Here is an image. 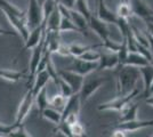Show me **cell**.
Here are the masks:
<instances>
[{"label":"cell","instance_id":"cell-1","mask_svg":"<svg viewBox=\"0 0 153 137\" xmlns=\"http://www.w3.org/2000/svg\"><path fill=\"white\" fill-rule=\"evenodd\" d=\"M0 9L4 12L9 23L14 26L16 32L25 41L29 34V27L26 22V12L21 10L7 0H0Z\"/></svg>","mask_w":153,"mask_h":137},{"label":"cell","instance_id":"cell-2","mask_svg":"<svg viewBox=\"0 0 153 137\" xmlns=\"http://www.w3.org/2000/svg\"><path fill=\"white\" fill-rule=\"evenodd\" d=\"M117 90L118 95H126L136 88V84L140 77V69L133 65H122L118 67Z\"/></svg>","mask_w":153,"mask_h":137},{"label":"cell","instance_id":"cell-3","mask_svg":"<svg viewBox=\"0 0 153 137\" xmlns=\"http://www.w3.org/2000/svg\"><path fill=\"white\" fill-rule=\"evenodd\" d=\"M138 94H140V90L135 88L126 95H118L114 99H111L106 103L98 105L97 110L98 111H121Z\"/></svg>","mask_w":153,"mask_h":137},{"label":"cell","instance_id":"cell-4","mask_svg":"<svg viewBox=\"0 0 153 137\" xmlns=\"http://www.w3.org/2000/svg\"><path fill=\"white\" fill-rule=\"evenodd\" d=\"M105 82H106L105 78H89L88 76H86L83 79L82 86L78 93L81 104L86 103L91 97V95L98 90Z\"/></svg>","mask_w":153,"mask_h":137},{"label":"cell","instance_id":"cell-5","mask_svg":"<svg viewBox=\"0 0 153 137\" xmlns=\"http://www.w3.org/2000/svg\"><path fill=\"white\" fill-rule=\"evenodd\" d=\"M26 22L29 30L41 25L44 22L42 8L37 0H29V8L26 10Z\"/></svg>","mask_w":153,"mask_h":137},{"label":"cell","instance_id":"cell-6","mask_svg":"<svg viewBox=\"0 0 153 137\" xmlns=\"http://www.w3.org/2000/svg\"><path fill=\"white\" fill-rule=\"evenodd\" d=\"M97 66H98V62H89V61H85L79 57H73L71 64L66 67V70H70V71H73L78 74L86 77L96 71Z\"/></svg>","mask_w":153,"mask_h":137},{"label":"cell","instance_id":"cell-7","mask_svg":"<svg viewBox=\"0 0 153 137\" xmlns=\"http://www.w3.org/2000/svg\"><path fill=\"white\" fill-rule=\"evenodd\" d=\"M33 103H34V95H33L31 89H29L26 91L25 95H24V97L22 98V101H21V103L19 105V109H17V112H16L15 124H19L24 121V119L27 117V114L31 111Z\"/></svg>","mask_w":153,"mask_h":137},{"label":"cell","instance_id":"cell-8","mask_svg":"<svg viewBox=\"0 0 153 137\" xmlns=\"http://www.w3.org/2000/svg\"><path fill=\"white\" fill-rule=\"evenodd\" d=\"M58 77L62 78L64 81H66L70 87L73 90V94L76 93H79L81 86H82L83 79L85 77L81 76V74H78L76 72L70 71V70H66V69H61V70H57Z\"/></svg>","mask_w":153,"mask_h":137},{"label":"cell","instance_id":"cell-9","mask_svg":"<svg viewBox=\"0 0 153 137\" xmlns=\"http://www.w3.org/2000/svg\"><path fill=\"white\" fill-rule=\"evenodd\" d=\"M118 65H119V61H118L117 53L108 50L105 53H101V56H100V59H98L97 71L117 69Z\"/></svg>","mask_w":153,"mask_h":137},{"label":"cell","instance_id":"cell-10","mask_svg":"<svg viewBox=\"0 0 153 137\" xmlns=\"http://www.w3.org/2000/svg\"><path fill=\"white\" fill-rule=\"evenodd\" d=\"M88 26L102 39V41L110 38V30H108V23L100 20L94 14H91L89 21H88Z\"/></svg>","mask_w":153,"mask_h":137},{"label":"cell","instance_id":"cell-11","mask_svg":"<svg viewBox=\"0 0 153 137\" xmlns=\"http://www.w3.org/2000/svg\"><path fill=\"white\" fill-rule=\"evenodd\" d=\"M96 16L100 20L104 21L108 24H115L118 21V16L115 12H113L112 9H110L104 0H97V14Z\"/></svg>","mask_w":153,"mask_h":137},{"label":"cell","instance_id":"cell-12","mask_svg":"<svg viewBox=\"0 0 153 137\" xmlns=\"http://www.w3.org/2000/svg\"><path fill=\"white\" fill-rule=\"evenodd\" d=\"M153 126V119L151 120H131V121H127V122H118V124L115 126L117 128H120L122 130H125L126 133H134V131L144 129L147 127Z\"/></svg>","mask_w":153,"mask_h":137},{"label":"cell","instance_id":"cell-13","mask_svg":"<svg viewBox=\"0 0 153 137\" xmlns=\"http://www.w3.org/2000/svg\"><path fill=\"white\" fill-rule=\"evenodd\" d=\"M44 36H45V23L29 30L27 38L24 41L25 42V49H32L33 47H36L42 40Z\"/></svg>","mask_w":153,"mask_h":137},{"label":"cell","instance_id":"cell-14","mask_svg":"<svg viewBox=\"0 0 153 137\" xmlns=\"http://www.w3.org/2000/svg\"><path fill=\"white\" fill-rule=\"evenodd\" d=\"M128 2L131 7V10L135 16L145 20L153 15V10L149 7V5H146L144 0H128Z\"/></svg>","mask_w":153,"mask_h":137},{"label":"cell","instance_id":"cell-15","mask_svg":"<svg viewBox=\"0 0 153 137\" xmlns=\"http://www.w3.org/2000/svg\"><path fill=\"white\" fill-rule=\"evenodd\" d=\"M80 106H81V102H80L79 94L78 93L72 94L70 97H68V99H66V104L62 111V120L70 114H79Z\"/></svg>","mask_w":153,"mask_h":137},{"label":"cell","instance_id":"cell-16","mask_svg":"<svg viewBox=\"0 0 153 137\" xmlns=\"http://www.w3.org/2000/svg\"><path fill=\"white\" fill-rule=\"evenodd\" d=\"M32 49L33 50H32V56L31 59H30V76L33 77L36 71H37L39 62H40V59L42 57V54L45 52V36H44L42 40L36 47H33Z\"/></svg>","mask_w":153,"mask_h":137},{"label":"cell","instance_id":"cell-17","mask_svg":"<svg viewBox=\"0 0 153 137\" xmlns=\"http://www.w3.org/2000/svg\"><path fill=\"white\" fill-rule=\"evenodd\" d=\"M33 77H34L33 85H32V87L30 88V89L32 90L33 95L36 96L39 91L41 90L42 88H45L46 86H47V84H48V81H49L51 77H49V73H48V71H47L46 69L45 70H41V71L37 72Z\"/></svg>","mask_w":153,"mask_h":137},{"label":"cell","instance_id":"cell-18","mask_svg":"<svg viewBox=\"0 0 153 137\" xmlns=\"http://www.w3.org/2000/svg\"><path fill=\"white\" fill-rule=\"evenodd\" d=\"M138 69H140V77L143 79L144 96L146 97L147 93H149V89H150V87H151V85H152V82H153V64L149 63L146 65L140 66Z\"/></svg>","mask_w":153,"mask_h":137},{"label":"cell","instance_id":"cell-19","mask_svg":"<svg viewBox=\"0 0 153 137\" xmlns=\"http://www.w3.org/2000/svg\"><path fill=\"white\" fill-rule=\"evenodd\" d=\"M149 63H150V61L145 56H143L142 54L135 50V52H128L123 65H133L136 67H140V66L146 65Z\"/></svg>","mask_w":153,"mask_h":137},{"label":"cell","instance_id":"cell-20","mask_svg":"<svg viewBox=\"0 0 153 137\" xmlns=\"http://www.w3.org/2000/svg\"><path fill=\"white\" fill-rule=\"evenodd\" d=\"M40 114H41V117L44 118V119L51 121L53 124H55L56 126L61 124V121H62V112L56 110V109H54V107H51V106L45 107Z\"/></svg>","mask_w":153,"mask_h":137},{"label":"cell","instance_id":"cell-21","mask_svg":"<svg viewBox=\"0 0 153 137\" xmlns=\"http://www.w3.org/2000/svg\"><path fill=\"white\" fill-rule=\"evenodd\" d=\"M69 14H70V20L76 24V26L81 32H83L88 27V21L86 20V17L81 15L76 9H74V8L69 9Z\"/></svg>","mask_w":153,"mask_h":137},{"label":"cell","instance_id":"cell-22","mask_svg":"<svg viewBox=\"0 0 153 137\" xmlns=\"http://www.w3.org/2000/svg\"><path fill=\"white\" fill-rule=\"evenodd\" d=\"M121 117L119 119V122H127L131 120L137 119V112H138V105L137 104H128L123 110H121Z\"/></svg>","mask_w":153,"mask_h":137},{"label":"cell","instance_id":"cell-23","mask_svg":"<svg viewBox=\"0 0 153 137\" xmlns=\"http://www.w3.org/2000/svg\"><path fill=\"white\" fill-rule=\"evenodd\" d=\"M115 14L118 17H121V19H125V20L129 21V19L134 15L133 14V10H131V7L129 5L128 0H121L119 2V5L117 7V10H115Z\"/></svg>","mask_w":153,"mask_h":137},{"label":"cell","instance_id":"cell-24","mask_svg":"<svg viewBox=\"0 0 153 137\" xmlns=\"http://www.w3.org/2000/svg\"><path fill=\"white\" fill-rule=\"evenodd\" d=\"M66 99H68V97L63 96L61 93L55 94L51 97H48V106H51V107H54V109L62 112L65 104H66Z\"/></svg>","mask_w":153,"mask_h":137},{"label":"cell","instance_id":"cell-25","mask_svg":"<svg viewBox=\"0 0 153 137\" xmlns=\"http://www.w3.org/2000/svg\"><path fill=\"white\" fill-rule=\"evenodd\" d=\"M58 31L59 32H81L76 26V24L70 20V17H66V16L61 17Z\"/></svg>","mask_w":153,"mask_h":137},{"label":"cell","instance_id":"cell-26","mask_svg":"<svg viewBox=\"0 0 153 137\" xmlns=\"http://www.w3.org/2000/svg\"><path fill=\"white\" fill-rule=\"evenodd\" d=\"M24 77L23 72L15 71V70H8V69H0V78L8 80V81H19V79H22Z\"/></svg>","mask_w":153,"mask_h":137},{"label":"cell","instance_id":"cell-27","mask_svg":"<svg viewBox=\"0 0 153 137\" xmlns=\"http://www.w3.org/2000/svg\"><path fill=\"white\" fill-rule=\"evenodd\" d=\"M34 102L38 106L39 111L41 113V111L48 106V96H47V87L42 88L39 91L38 94L34 96Z\"/></svg>","mask_w":153,"mask_h":137},{"label":"cell","instance_id":"cell-28","mask_svg":"<svg viewBox=\"0 0 153 137\" xmlns=\"http://www.w3.org/2000/svg\"><path fill=\"white\" fill-rule=\"evenodd\" d=\"M74 8H76V10L86 17V20L89 21L90 16H91L93 13H91V10H90V7H89V5H88V1H87V0H76Z\"/></svg>","mask_w":153,"mask_h":137},{"label":"cell","instance_id":"cell-29","mask_svg":"<svg viewBox=\"0 0 153 137\" xmlns=\"http://www.w3.org/2000/svg\"><path fill=\"white\" fill-rule=\"evenodd\" d=\"M57 6H58V4L55 0H44V2H42V5H41L44 22H46V20L48 19V16L56 9ZM44 22H42V23H44Z\"/></svg>","mask_w":153,"mask_h":137},{"label":"cell","instance_id":"cell-30","mask_svg":"<svg viewBox=\"0 0 153 137\" xmlns=\"http://www.w3.org/2000/svg\"><path fill=\"white\" fill-rule=\"evenodd\" d=\"M98 46H82V45H73L69 46V49H70V54L72 57H80L85 52H87L90 48H96Z\"/></svg>","mask_w":153,"mask_h":137},{"label":"cell","instance_id":"cell-31","mask_svg":"<svg viewBox=\"0 0 153 137\" xmlns=\"http://www.w3.org/2000/svg\"><path fill=\"white\" fill-rule=\"evenodd\" d=\"M30 136H32V135L30 133H27L25 127L22 124H16L13 129H12V131L8 134V137H30Z\"/></svg>","mask_w":153,"mask_h":137},{"label":"cell","instance_id":"cell-32","mask_svg":"<svg viewBox=\"0 0 153 137\" xmlns=\"http://www.w3.org/2000/svg\"><path fill=\"white\" fill-rule=\"evenodd\" d=\"M70 130H71V135L72 136H83L86 135V130H85V127L82 126V124L78 120L76 122L70 124Z\"/></svg>","mask_w":153,"mask_h":137},{"label":"cell","instance_id":"cell-33","mask_svg":"<svg viewBox=\"0 0 153 137\" xmlns=\"http://www.w3.org/2000/svg\"><path fill=\"white\" fill-rule=\"evenodd\" d=\"M100 56H101V53L97 52V50H94V48H90L87 52L83 53L79 59H82L85 61H89V62H98Z\"/></svg>","mask_w":153,"mask_h":137},{"label":"cell","instance_id":"cell-34","mask_svg":"<svg viewBox=\"0 0 153 137\" xmlns=\"http://www.w3.org/2000/svg\"><path fill=\"white\" fill-rule=\"evenodd\" d=\"M57 87L59 88V93H61L63 96H65V97H70L71 95L73 94V90H72V88L70 87V85H69L66 81H64L62 78L58 79Z\"/></svg>","mask_w":153,"mask_h":137},{"label":"cell","instance_id":"cell-35","mask_svg":"<svg viewBox=\"0 0 153 137\" xmlns=\"http://www.w3.org/2000/svg\"><path fill=\"white\" fill-rule=\"evenodd\" d=\"M17 124H5L0 122V136H8V134L12 131L14 127Z\"/></svg>","mask_w":153,"mask_h":137},{"label":"cell","instance_id":"cell-36","mask_svg":"<svg viewBox=\"0 0 153 137\" xmlns=\"http://www.w3.org/2000/svg\"><path fill=\"white\" fill-rule=\"evenodd\" d=\"M56 53H58V54H59V55H62V56H71L69 46L62 45V44H59V46H58Z\"/></svg>","mask_w":153,"mask_h":137},{"label":"cell","instance_id":"cell-37","mask_svg":"<svg viewBox=\"0 0 153 137\" xmlns=\"http://www.w3.org/2000/svg\"><path fill=\"white\" fill-rule=\"evenodd\" d=\"M74 4H76V0H58V5H62L69 9L74 8Z\"/></svg>","mask_w":153,"mask_h":137},{"label":"cell","instance_id":"cell-38","mask_svg":"<svg viewBox=\"0 0 153 137\" xmlns=\"http://www.w3.org/2000/svg\"><path fill=\"white\" fill-rule=\"evenodd\" d=\"M145 21V25H146V32L150 34V36H152L153 37V22L149 20H144Z\"/></svg>","mask_w":153,"mask_h":137},{"label":"cell","instance_id":"cell-39","mask_svg":"<svg viewBox=\"0 0 153 137\" xmlns=\"http://www.w3.org/2000/svg\"><path fill=\"white\" fill-rule=\"evenodd\" d=\"M17 33L16 32H12V31H9V30H7L5 27H2V26H0V36H16Z\"/></svg>","mask_w":153,"mask_h":137},{"label":"cell","instance_id":"cell-40","mask_svg":"<svg viewBox=\"0 0 153 137\" xmlns=\"http://www.w3.org/2000/svg\"><path fill=\"white\" fill-rule=\"evenodd\" d=\"M145 34H146L147 41H149V48H150V50H151V53H152V55H153V37L150 36L147 32L145 33Z\"/></svg>","mask_w":153,"mask_h":137},{"label":"cell","instance_id":"cell-41","mask_svg":"<svg viewBox=\"0 0 153 137\" xmlns=\"http://www.w3.org/2000/svg\"><path fill=\"white\" fill-rule=\"evenodd\" d=\"M145 103L153 107V95H150V96L145 97Z\"/></svg>","mask_w":153,"mask_h":137},{"label":"cell","instance_id":"cell-42","mask_svg":"<svg viewBox=\"0 0 153 137\" xmlns=\"http://www.w3.org/2000/svg\"><path fill=\"white\" fill-rule=\"evenodd\" d=\"M145 20H149V21H151V22H153V15L150 16V17H147V19H145Z\"/></svg>","mask_w":153,"mask_h":137},{"label":"cell","instance_id":"cell-43","mask_svg":"<svg viewBox=\"0 0 153 137\" xmlns=\"http://www.w3.org/2000/svg\"><path fill=\"white\" fill-rule=\"evenodd\" d=\"M37 1H38L40 5H42V2H44V0H37Z\"/></svg>","mask_w":153,"mask_h":137},{"label":"cell","instance_id":"cell-44","mask_svg":"<svg viewBox=\"0 0 153 137\" xmlns=\"http://www.w3.org/2000/svg\"><path fill=\"white\" fill-rule=\"evenodd\" d=\"M150 63H151V64H153V55H152V59H151V61H150Z\"/></svg>","mask_w":153,"mask_h":137},{"label":"cell","instance_id":"cell-45","mask_svg":"<svg viewBox=\"0 0 153 137\" xmlns=\"http://www.w3.org/2000/svg\"><path fill=\"white\" fill-rule=\"evenodd\" d=\"M55 1H56V2H57V4H58V0H55Z\"/></svg>","mask_w":153,"mask_h":137},{"label":"cell","instance_id":"cell-46","mask_svg":"<svg viewBox=\"0 0 153 137\" xmlns=\"http://www.w3.org/2000/svg\"><path fill=\"white\" fill-rule=\"evenodd\" d=\"M152 136H153V135H152Z\"/></svg>","mask_w":153,"mask_h":137}]
</instances>
